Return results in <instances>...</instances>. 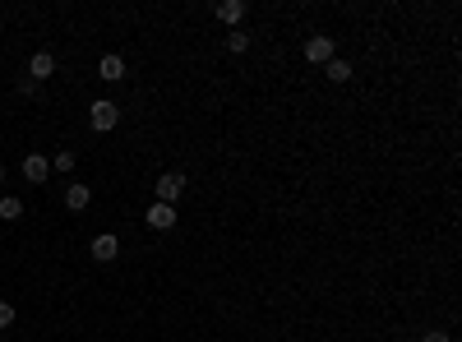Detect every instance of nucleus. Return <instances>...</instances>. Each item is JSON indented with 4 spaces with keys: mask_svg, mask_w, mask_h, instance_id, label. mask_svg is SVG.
<instances>
[{
    "mask_svg": "<svg viewBox=\"0 0 462 342\" xmlns=\"http://www.w3.org/2000/svg\"><path fill=\"white\" fill-rule=\"evenodd\" d=\"M181 194H185V176L181 171H166L162 181H157V203H171V208H176Z\"/></svg>",
    "mask_w": 462,
    "mask_h": 342,
    "instance_id": "obj_2",
    "label": "nucleus"
},
{
    "mask_svg": "<svg viewBox=\"0 0 462 342\" xmlns=\"http://www.w3.org/2000/svg\"><path fill=\"white\" fill-rule=\"evenodd\" d=\"M0 181H5V167H0Z\"/></svg>",
    "mask_w": 462,
    "mask_h": 342,
    "instance_id": "obj_17",
    "label": "nucleus"
},
{
    "mask_svg": "<svg viewBox=\"0 0 462 342\" xmlns=\"http://www.w3.org/2000/svg\"><path fill=\"white\" fill-rule=\"evenodd\" d=\"M51 74H56V56H51V51H37L33 61H28V79H33V84L51 79Z\"/></svg>",
    "mask_w": 462,
    "mask_h": 342,
    "instance_id": "obj_3",
    "label": "nucleus"
},
{
    "mask_svg": "<svg viewBox=\"0 0 462 342\" xmlns=\"http://www.w3.org/2000/svg\"><path fill=\"white\" fill-rule=\"evenodd\" d=\"M323 74H328L333 84H347L351 79V65L347 61H328V65H323Z\"/></svg>",
    "mask_w": 462,
    "mask_h": 342,
    "instance_id": "obj_11",
    "label": "nucleus"
},
{
    "mask_svg": "<svg viewBox=\"0 0 462 342\" xmlns=\"http://www.w3.org/2000/svg\"><path fill=\"white\" fill-rule=\"evenodd\" d=\"M0 218L5 222H14V218H24V203L14 199V194H5V199H0Z\"/></svg>",
    "mask_w": 462,
    "mask_h": 342,
    "instance_id": "obj_12",
    "label": "nucleus"
},
{
    "mask_svg": "<svg viewBox=\"0 0 462 342\" xmlns=\"http://www.w3.org/2000/svg\"><path fill=\"white\" fill-rule=\"evenodd\" d=\"M51 167H56V171H70V167H74V153H70V149H61V153L51 158Z\"/></svg>",
    "mask_w": 462,
    "mask_h": 342,
    "instance_id": "obj_14",
    "label": "nucleus"
},
{
    "mask_svg": "<svg viewBox=\"0 0 462 342\" xmlns=\"http://www.w3.org/2000/svg\"><path fill=\"white\" fill-rule=\"evenodd\" d=\"M421 342H448V333H439V328H430V333L421 338Z\"/></svg>",
    "mask_w": 462,
    "mask_h": 342,
    "instance_id": "obj_16",
    "label": "nucleus"
},
{
    "mask_svg": "<svg viewBox=\"0 0 462 342\" xmlns=\"http://www.w3.org/2000/svg\"><path fill=\"white\" fill-rule=\"evenodd\" d=\"M14 324V306H9V301H0V328H9Z\"/></svg>",
    "mask_w": 462,
    "mask_h": 342,
    "instance_id": "obj_15",
    "label": "nucleus"
},
{
    "mask_svg": "<svg viewBox=\"0 0 462 342\" xmlns=\"http://www.w3.org/2000/svg\"><path fill=\"white\" fill-rule=\"evenodd\" d=\"M218 19H222V24H241V19H245V5H241V0H222V5H218Z\"/></svg>",
    "mask_w": 462,
    "mask_h": 342,
    "instance_id": "obj_10",
    "label": "nucleus"
},
{
    "mask_svg": "<svg viewBox=\"0 0 462 342\" xmlns=\"http://www.w3.org/2000/svg\"><path fill=\"white\" fill-rule=\"evenodd\" d=\"M227 46H231L236 56H241V51H250V33H231V37H227Z\"/></svg>",
    "mask_w": 462,
    "mask_h": 342,
    "instance_id": "obj_13",
    "label": "nucleus"
},
{
    "mask_svg": "<svg viewBox=\"0 0 462 342\" xmlns=\"http://www.w3.org/2000/svg\"><path fill=\"white\" fill-rule=\"evenodd\" d=\"M88 199H93V190H88V185H70V190H65V208H74V213H84Z\"/></svg>",
    "mask_w": 462,
    "mask_h": 342,
    "instance_id": "obj_9",
    "label": "nucleus"
},
{
    "mask_svg": "<svg viewBox=\"0 0 462 342\" xmlns=\"http://www.w3.org/2000/svg\"><path fill=\"white\" fill-rule=\"evenodd\" d=\"M97 74H102L106 84L125 79V61H121V56H102V65H97Z\"/></svg>",
    "mask_w": 462,
    "mask_h": 342,
    "instance_id": "obj_8",
    "label": "nucleus"
},
{
    "mask_svg": "<svg viewBox=\"0 0 462 342\" xmlns=\"http://www.w3.org/2000/svg\"><path fill=\"white\" fill-rule=\"evenodd\" d=\"M116 255H121V241L111 236V231H102V236H93V259H102V263H111Z\"/></svg>",
    "mask_w": 462,
    "mask_h": 342,
    "instance_id": "obj_5",
    "label": "nucleus"
},
{
    "mask_svg": "<svg viewBox=\"0 0 462 342\" xmlns=\"http://www.w3.org/2000/svg\"><path fill=\"white\" fill-rule=\"evenodd\" d=\"M116 121H121V106H116V102H93V106H88V125H93L97 134L116 130Z\"/></svg>",
    "mask_w": 462,
    "mask_h": 342,
    "instance_id": "obj_1",
    "label": "nucleus"
},
{
    "mask_svg": "<svg viewBox=\"0 0 462 342\" xmlns=\"http://www.w3.org/2000/svg\"><path fill=\"white\" fill-rule=\"evenodd\" d=\"M149 227L153 231H171L176 227V208H171V203H153V208H149Z\"/></svg>",
    "mask_w": 462,
    "mask_h": 342,
    "instance_id": "obj_6",
    "label": "nucleus"
},
{
    "mask_svg": "<svg viewBox=\"0 0 462 342\" xmlns=\"http://www.w3.org/2000/svg\"><path fill=\"white\" fill-rule=\"evenodd\" d=\"M306 61L310 65H328L333 61V37H310L306 42Z\"/></svg>",
    "mask_w": 462,
    "mask_h": 342,
    "instance_id": "obj_4",
    "label": "nucleus"
},
{
    "mask_svg": "<svg viewBox=\"0 0 462 342\" xmlns=\"http://www.w3.org/2000/svg\"><path fill=\"white\" fill-rule=\"evenodd\" d=\"M24 176H28L33 185H42L46 176H51V162H46V158H37V153H28V158H24Z\"/></svg>",
    "mask_w": 462,
    "mask_h": 342,
    "instance_id": "obj_7",
    "label": "nucleus"
}]
</instances>
